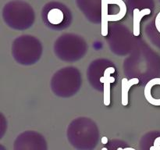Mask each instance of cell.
I'll list each match as a JSON object with an SVG mask.
<instances>
[{
	"mask_svg": "<svg viewBox=\"0 0 160 150\" xmlns=\"http://www.w3.org/2000/svg\"><path fill=\"white\" fill-rule=\"evenodd\" d=\"M141 150H160V133L150 132L142 137Z\"/></svg>",
	"mask_w": 160,
	"mask_h": 150,
	"instance_id": "8992f818",
	"label": "cell"
},
{
	"mask_svg": "<svg viewBox=\"0 0 160 150\" xmlns=\"http://www.w3.org/2000/svg\"><path fill=\"white\" fill-rule=\"evenodd\" d=\"M145 95L148 102L153 106H160V78H155L147 84Z\"/></svg>",
	"mask_w": 160,
	"mask_h": 150,
	"instance_id": "5b68a950",
	"label": "cell"
},
{
	"mask_svg": "<svg viewBox=\"0 0 160 150\" xmlns=\"http://www.w3.org/2000/svg\"><path fill=\"white\" fill-rule=\"evenodd\" d=\"M115 72V68L112 67H108L104 71V75L100 78V81L103 84L104 88V104L109 106L110 104V84L115 81V78L111 77V73Z\"/></svg>",
	"mask_w": 160,
	"mask_h": 150,
	"instance_id": "52a82bcc",
	"label": "cell"
},
{
	"mask_svg": "<svg viewBox=\"0 0 160 150\" xmlns=\"http://www.w3.org/2000/svg\"><path fill=\"white\" fill-rule=\"evenodd\" d=\"M69 142L78 150H93L98 143L99 133L96 124L87 118L73 120L68 128Z\"/></svg>",
	"mask_w": 160,
	"mask_h": 150,
	"instance_id": "6da1fadb",
	"label": "cell"
},
{
	"mask_svg": "<svg viewBox=\"0 0 160 150\" xmlns=\"http://www.w3.org/2000/svg\"><path fill=\"white\" fill-rule=\"evenodd\" d=\"M70 11L64 6H51L48 10L47 13V20L51 25L54 26H62L66 28L68 26Z\"/></svg>",
	"mask_w": 160,
	"mask_h": 150,
	"instance_id": "277c9868",
	"label": "cell"
},
{
	"mask_svg": "<svg viewBox=\"0 0 160 150\" xmlns=\"http://www.w3.org/2000/svg\"><path fill=\"white\" fill-rule=\"evenodd\" d=\"M156 28H160V12L157 15L156 19Z\"/></svg>",
	"mask_w": 160,
	"mask_h": 150,
	"instance_id": "8fae6325",
	"label": "cell"
},
{
	"mask_svg": "<svg viewBox=\"0 0 160 150\" xmlns=\"http://www.w3.org/2000/svg\"><path fill=\"white\" fill-rule=\"evenodd\" d=\"M139 80L138 78H132L128 80L123 78L122 80V104L123 106H127L128 104V92L131 86L138 84Z\"/></svg>",
	"mask_w": 160,
	"mask_h": 150,
	"instance_id": "ba28073f",
	"label": "cell"
},
{
	"mask_svg": "<svg viewBox=\"0 0 160 150\" xmlns=\"http://www.w3.org/2000/svg\"><path fill=\"white\" fill-rule=\"evenodd\" d=\"M151 12L149 9H142V11L138 9L134 10V34L135 36H138L140 34V22L142 17L145 15H148Z\"/></svg>",
	"mask_w": 160,
	"mask_h": 150,
	"instance_id": "9c48e42d",
	"label": "cell"
},
{
	"mask_svg": "<svg viewBox=\"0 0 160 150\" xmlns=\"http://www.w3.org/2000/svg\"><path fill=\"white\" fill-rule=\"evenodd\" d=\"M14 150H47V144L42 134L35 131H25L16 139Z\"/></svg>",
	"mask_w": 160,
	"mask_h": 150,
	"instance_id": "3957f363",
	"label": "cell"
},
{
	"mask_svg": "<svg viewBox=\"0 0 160 150\" xmlns=\"http://www.w3.org/2000/svg\"><path fill=\"white\" fill-rule=\"evenodd\" d=\"M105 150H136L130 146L127 142L120 140L109 141L106 145Z\"/></svg>",
	"mask_w": 160,
	"mask_h": 150,
	"instance_id": "30bf717a",
	"label": "cell"
},
{
	"mask_svg": "<svg viewBox=\"0 0 160 150\" xmlns=\"http://www.w3.org/2000/svg\"><path fill=\"white\" fill-rule=\"evenodd\" d=\"M126 5L122 0H102V34H107L109 21H117L126 14Z\"/></svg>",
	"mask_w": 160,
	"mask_h": 150,
	"instance_id": "7a4b0ae2",
	"label": "cell"
}]
</instances>
